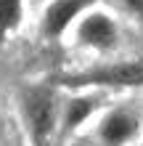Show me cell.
<instances>
[{
  "label": "cell",
  "mask_w": 143,
  "mask_h": 146,
  "mask_svg": "<svg viewBox=\"0 0 143 146\" xmlns=\"http://www.w3.org/2000/svg\"><path fill=\"white\" fill-rule=\"evenodd\" d=\"M77 88H140L143 85V58H127V61H109L82 74L66 80Z\"/></svg>",
  "instance_id": "cell-2"
},
{
  "label": "cell",
  "mask_w": 143,
  "mask_h": 146,
  "mask_svg": "<svg viewBox=\"0 0 143 146\" xmlns=\"http://www.w3.org/2000/svg\"><path fill=\"white\" fill-rule=\"evenodd\" d=\"M98 93H80V96L66 98L61 104V119H58L61 133H74L77 127H82V122L98 109Z\"/></svg>",
  "instance_id": "cell-6"
},
{
  "label": "cell",
  "mask_w": 143,
  "mask_h": 146,
  "mask_svg": "<svg viewBox=\"0 0 143 146\" xmlns=\"http://www.w3.org/2000/svg\"><path fill=\"white\" fill-rule=\"evenodd\" d=\"M117 3L132 16H143V0H117Z\"/></svg>",
  "instance_id": "cell-8"
},
{
  "label": "cell",
  "mask_w": 143,
  "mask_h": 146,
  "mask_svg": "<svg viewBox=\"0 0 143 146\" xmlns=\"http://www.w3.org/2000/svg\"><path fill=\"white\" fill-rule=\"evenodd\" d=\"M96 0H53L45 5L43 16H40V35L45 40H56L66 35Z\"/></svg>",
  "instance_id": "cell-5"
},
{
  "label": "cell",
  "mask_w": 143,
  "mask_h": 146,
  "mask_svg": "<svg viewBox=\"0 0 143 146\" xmlns=\"http://www.w3.org/2000/svg\"><path fill=\"white\" fill-rule=\"evenodd\" d=\"M74 42L90 50H114L119 45V24L106 11H88L82 19L72 27Z\"/></svg>",
  "instance_id": "cell-3"
},
{
  "label": "cell",
  "mask_w": 143,
  "mask_h": 146,
  "mask_svg": "<svg viewBox=\"0 0 143 146\" xmlns=\"http://www.w3.org/2000/svg\"><path fill=\"white\" fill-rule=\"evenodd\" d=\"M21 117L35 146H45L53 138L58 119H61V106L56 101V93L43 85L27 88L21 93Z\"/></svg>",
  "instance_id": "cell-1"
},
{
  "label": "cell",
  "mask_w": 143,
  "mask_h": 146,
  "mask_svg": "<svg viewBox=\"0 0 143 146\" xmlns=\"http://www.w3.org/2000/svg\"><path fill=\"white\" fill-rule=\"evenodd\" d=\"M21 24V0H0V40Z\"/></svg>",
  "instance_id": "cell-7"
},
{
  "label": "cell",
  "mask_w": 143,
  "mask_h": 146,
  "mask_svg": "<svg viewBox=\"0 0 143 146\" xmlns=\"http://www.w3.org/2000/svg\"><path fill=\"white\" fill-rule=\"evenodd\" d=\"M140 133V114L132 106L109 109L96 125L98 146H130Z\"/></svg>",
  "instance_id": "cell-4"
}]
</instances>
